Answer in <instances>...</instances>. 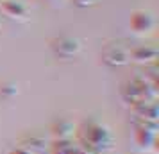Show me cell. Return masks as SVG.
I'll list each match as a JSON object with an SVG mask.
<instances>
[{"mask_svg":"<svg viewBox=\"0 0 159 154\" xmlns=\"http://www.w3.org/2000/svg\"><path fill=\"white\" fill-rule=\"evenodd\" d=\"M97 0H73V4L75 6H79V7H88V6H93Z\"/></svg>","mask_w":159,"mask_h":154,"instance_id":"cell-10","label":"cell"},{"mask_svg":"<svg viewBox=\"0 0 159 154\" xmlns=\"http://www.w3.org/2000/svg\"><path fill=\"white\" fill-rule=\"evenodd\" d=\"M123 99L130 104H141V102H154L156 99V84H148L143 79H132L122 88Z\"/></svg>","mask_w":159,"mask_h":154,"instance_id":"cell-2","label":"cell"},{"mask_svg":"<svg viewBox=\"0 0 159 154\" xmlns=\"http://www.w3.org/2000/svg\"><path fill=\"white\" fill-rule=\"evenodd\" d=\"M134 143L139 151H145V152H157V133L150 131V129H145V127H136L134 131Z\"/></svg>","mask_w":159,"mask_h":154,"instance_id":"cell-4","label":"cell"},{"mask_svg":"<svg viewBox=\"0 0 159 154\" xmlns=\"http://www.w3.org/2000/svg\"><path fill=\"white\" fill-rule=\"evenodd\" d=\"M9 154H34V152L29 151V149H25V147H13L9 151Z\"/></svg>","mask_w":159,"mask_h":154,"instance_id":"cell-9","label":"cell"},{"mask_svg":"<svg viewBox=\"0 0 159 154\" xmlns=\"http://www.w3.org/2000/svg\"><path fill=\"white\" fill-rule=\"evenodd\" d=\"M2 13L11 20H20V22L27 20V15H29L27 7L18 0H2Z\"/></svg>","mask_w":159,"mask_h":154,"instance_id":"cell-6","label":"cell"},{"mask_svg":"<svg viewBox=\"0 0 159 154\" xmlns=\"http://www.w3.org/2000/svg\"><path fill=\"white\" fill-rule=\"evenodd\" d=\"M156 59H157V50L152 47H136L129 52V61H134V63L147 65V63H152Z\"/></svg>","mask_w":159,"mask_h":154,"instance_id":"cell-8","label":"cell"},{"mask_svg":"<svg viewBox=\"0 0 159 154\" xmlns=\"http://www.w3.org/2000/svg\"><path fill=\"white\" fill-rule=\"evenodd\" d=\"M129 27L132 30V34H136V36H147V34H150L152 30L156 29V18L148 11L138 9L134 13H130Z\"/></svg>","mask_w":159,"mask_h":154,"instance_id":"cell-3","label":"cell"},{"mask_svg":"<svg viewBox=\"0 0 159 154\" xmlns=\"http://www.w3.org/2000/svg\"><path fill=\"white\" fill-rule=\"evenodd\" d=\"M52 49L59 58H73L77 52L80 50V45L75 38L70 36H61L52 41Z\"/></svg>","mask_w":159,"mask_h":154,"instance_id":"cell-5","label":"cell"},{"mask_svg":"<svg viewBox=\"0 0 159 154\" xmlns=\"http://www.w3.org/2000/svg\"><path fill=\"white\" fill-rule=\"evenodd\" d=\"M52 154H66V152H59V151H54Z\"/></svg>","mask_w":159,"mask_h":154,"instance_id":"cell-11","label":"cell"},{"mask_svg":"<svg viewBox=\"0 0 159 154\" xmlns=\"http://www.w3.org/2000/svg\"><path fill=\"white\" fill-rule=\"evenodd\" d=\"M111 147V133L106 125L89 122L80 134L79 151L84 154H102Z\"/></svg>","mask_w":159,"mask_h":154,"instance_id":"cell-1","label":"cell"},{"mask_svg":"<svg viewBox=\"0 0 159 154\" xmlns=\"http://www.w3.org/2000/svg\"><path fill=\"white\" fill-rule=\"evenodd\" d=\"M102 58H104V63L111 66H123L129 63V52H125L120 47H107L102 54Z\"/></svg>","mask_w":159,"mask_h":154,"instance_id":"cell-7","label":"cell"}]
</instances>
